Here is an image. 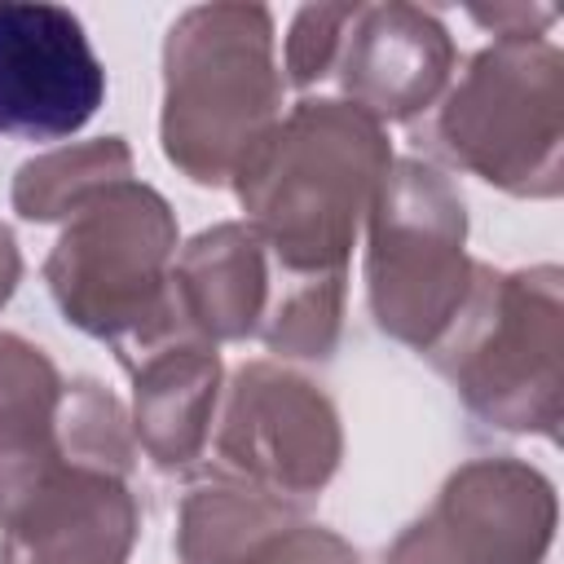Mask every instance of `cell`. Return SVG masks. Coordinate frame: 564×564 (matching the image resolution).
Here are the masks:
<instances>
[{"instance_id":"cell-1","label":"cell","mask_w":564,"mask_h":564,"mask_svg":"<svg viewBox=\"0 0 564 564\" xmlns=\"http://www.w3.org/2000/svg\"><path fill=\"white\" fill-rule=\"evenodd\" d=\"M392 167L379 119L344 97L295 101L247 154L234 194L273 269L317 278L348 273L357 229Z\"/></svg>"},{"instance_id":"cell-2","label":"cell","mask_w":564,"mask_h":564,"mask_svg":"<svg viewBox=\"0 0 564 564\" xmlns=\"http://www.w3.org/2000/svg\"><path fill=\"white\" fill-rule=\"evenodd\" d=\"M278 119L273 13L242 0L185 9L163 40V159L194 185H234Z\"/></svg>"},{"instance_id":"cell-3","label":"cell","mask_w":564,"mask_h":564,"mask_svg":"<svg viewBox=\"0 0 564 564\" xmlns=\"http://www.w3.org/2000/svg\"><path fill=\"white\" fill-rule=\"evenodd\" d=\"M176 247L181 234L167 198L128 176L62 220L44 260V282L62 317L75 330L106 339L119 366H128L141 352L189 335L172 300Z\"/></svg>"},{"instance_id":"cell-4","label":"cell","mask_w":564,"mask_h":564,"mask_svg":"<svg viewBox=\"0 0 564 564\" xmlns=\"http://www.w3.org/2000/svg\"><path fill=\"white\" fill-rule=\"evenodd\" d=\"M432 366L498 432L560 436L564 419V273L560 264H476Z\"/></svg>"},{"instance_id":"cell-5","label":"cell","mask_w":564,"mask_h":564,"mask_svg":"<svg viewBox=\"0 0 564 564\" xmlns=\"http://www.w3.org/2000/svg\"><path fill=\"white\" fill-rule=\"evenodd\" d=\"M427 145L516 198L564 194V53L546 35L467 57L427 119Z\"/></svg>"},{"instance_id":"cell-6","label":"cell","mask_w":564,"mask_h":564,"mask_svg":"<svg viewBox=\"0 0 564 564\" xmlns=\"http://www.w3.org/2000/svg\"><path fill=\"white\" fill-rule=\"evenodd\" d=\"M471 269L458 185L423 159H392L366 212V304L375 326L414 352H432L467 300Z\"/></svg>"},{"instance_id":"cell-7","label":"cell","mask_w":564,"mask_h":564,"mask_svg":"<svg viewBox=\"0 0 564 564\" xmlns=\"http://www.w3.org/2000/svg\"><path fill=\"white\" fill-rule=\"evenodd\" d=\"M212 449L220 476L308 507L339 471L344 427L335 401L300 370L242 361L220 388Z\"/></svg>"},{"instance_id":"cell-8","label":"cell","mask_w":564,"mask_h":564,"mask_svg":"<svg viewBox=\"0 0 564 564\" xmlns=\"http://www.w3.org/2000/svg\"><path fill=\"white\" fill-rule=\"evenodd\" d=\"M106 101L84 22L44 0H0V132L62 141Z\"/></svg>"},{"instance_id":"cell-9","label":"cell","mask_w":564,"mask_h":564,"mask_svg":"<svg viewBox=\"0 0 564 564\" xmlns=\"http://www.w3.org/2000/svg\"><path fill=\"white\" fill-rule=\"evenodd\" d=\"M454 62L458 48L432 9L383 0L352 9L330 79L370 119L401 123L441 101Z\"/></svg>"},{"instance_id":"cell-10","label":"cell","mask_w":564,"mask_h":564,"mask_svg":"<svg viewBox=\"0 0 564 564\" xmlns=\"http://www.w3.org/2000/svg\"><path fill=\"white\" fill-rule=\"evenodd\" d=\"M427 524L463 564H542L555 542L560 502L533 463L498 454L454 467Z\"/></svg>"},{"instance_id":"cell-11","label":"cell","mask_w":564,"mask_h":564,"mask_svg":"<svg viewBox=\"0 0 564 564\" xmlns=\"http://www.w3.org/2000/svg\"><path fill=\"white\" fill-rule=\"evenodd\" d=\"M137 529L128 476L62 463L0 524V564H128Z\"/></svg>"},{"instance_id":"cell-12","label":"cell","mask_w":564,"mask_h":564,"mask_svg":"<svg viewBox=\"0 0 564 564\" xmlns=\"http://www.w3.org/2000/svg\"><path fill=\"white\" fill-rule=\"evenodd\" d=\"M132 375V436L159 471H189L212 445L225 388L216 344L181 335L123 366Z\"/></svg>"},{"instance_id":"cell-13","label":"cell","mask_w":564,"mask_h":564,"mask_svg":"<svg viewBox=\"0 0 564 564\" xmlns=\"http://www.w3.org/2000/svg\"><path fill=\"white\" fill-rule=\"evenodd\" d=\"M273 291V260L247 220L194 234L172 264V300L189 335L207 344L251 339Z\"/></svg>"},{"instance_id":"cell-14","label":"cell","mask_w":564,"mask_h":564,"mask_svg":"<svg viewBox=\"0 0 564 564\" xmlns=\"http://www.w3.org/2000/svg\"><path fill=\"white\" fill-rule=\"evenodd\" d=\"M66 379L53 357L0 330V524L66 463L62 458Z\"/></svg>"},{"instance_id":"cell-15","label":"cell","mask_w":564,"mask_h":564,"mask_svg":"<svg viewBox=\"0 0 564 564\" xmlns=\"http://www.w3.org/2000/svg\"><path fill=\"white\" fill-rule=\"evenodd\" d=\"M304 516V507H291L256 485H242L234 476H203L185 489L176 511V555L181 564H238L256 538L278 529L282 520Z\"/></svg>"},{"instance_id":"cell-16","label":"cell","mask_w":564,"mask_h":564,"mask_svg":"<svg viewBox=\"0 0 564 564\" xmlns=\"http://www.w3.org/2000/svg\"><path fill=\"white\" fill-rule=\"evenodd\" d=\"M132 176V150L123 137H97L79 145H62L48 154L26 159L13 172V212L31 225L75 216L93 194L110 189L115 181Z\"/></svg>"},{"instance_id":"cell-17","label":"cell","mask_w":564,"mask_h":564,"mask_svg":"<svg viewBox=\"0 0 564 564\" xmlns=\"http://www.w3.org/2000/svg\"><path fill=\"white\" fill-rule=\"evenodd\" d=\"M344 300H348V273L300 278V273L273 269V291H269V308L256 339L278 357L322 361L339 344Z\"/></svg>"},{"instance_id":"cell-18","label":"cell","mask_w":564,"mask_h":564,"mask_svg":"<svg viewBox=\"0 0 564 564\" xmlns=\"http://www.w3.org/2000/svg\"><path fill=\"white\" fill-rule=\"evenodd\" d=\"M62 458L75 467H97L128 476L137 463V436L123 401L97 379L66 383L62 397Z\"/></svg>"},{"instance_id":"cell-19","label":"cell","mask_w":564,"mask_h":564,"mask_svg":"<svg viewBox=\"0 0 564 564\" xmlns=\"http://www.w3.org/2000/svg\"><path fill=\"white\" fill-rule=\"evenodd\" d=\"M352 9H357V0L352 4L348 0L344 4H304L291 18L286 48H282V70L295 88H313V84L330 79Z\"/></svg>"},{"instance_id":"cell-20","label":"cell","mask_w":564,"mask_h":564,"mask_svg":"<svg viewBox=\"0 0 564 564\" xmlns=\"http://www.w3.org/2000/svg\"><path fill=\"white\" fill-rule=\"evenodd\" d=\"M238 564H361V555L335 529L291 516L278 529H269L264 538H256V546Z\"/></svg>"},{"instance_id":"cell-21","label":"cell","mask_w":564,"mask_h":564,"mask_svg":"<svg viewBox=\"0 0 564 564\" xmlns=\"http://www.w3.org/2000/svg\"><path fill=\"white\" fill-rule=\"evenodd\" d=\"M471 22L489 26L494 40H524V35H546L555 22V9L546 4H494V9H471Z\"/></svg>"},{"instance_id":"cell-22","label":"cell","mask_w":564,"mask_h":564,"mask_svg":"<svg viewBox=\"0 0 564 564\" xmlns=\"http://www.w3.org/2000/svg\"><path fill=\"white\" fill-rule=\"evenodd\" d=\"M383 564H463V560L441 542V533L427 524V516H419V520H410V524L392 538Z\"/></svg>"},{"instance_id":"cell-23","label":"cell","mask_w":564,"mask_h":564,"mask_svg":"<svg viewBox=\"0 0 564 564\" xmlns=\"http://www.w3.org/2000/svg\"><path fill=\"white\" fill-rule=\"evenodd\" d=\"M22 282V251H18V238L9 225H0V308L9 304V295L18 291Z\"/></svg>"}]
</instances>
